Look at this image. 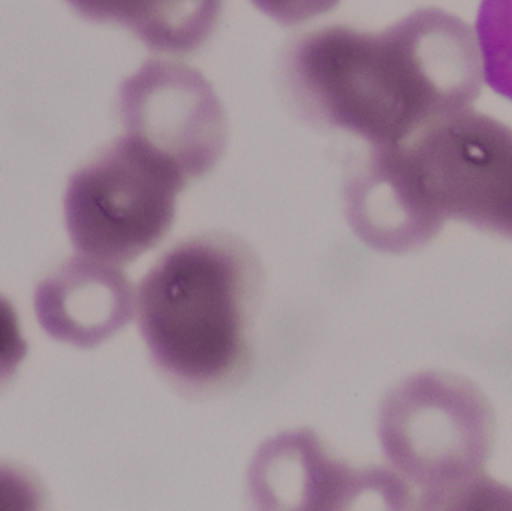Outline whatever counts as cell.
<instances>
[{"label": "cell", "instance_id": "1", "mask_svg": "<svg viewBox=\"0 0 512 511\" xmlns=\"http://www.w3.org/2000/svg\"><path fill=\"white\" fill-rule=\"evenodd\" d=\"M280 75L304 119L369 147L399 143L468 110L484 80L471 27L436 8L378 33L331 26L300 36L283 53Z\"/></svg>", "mask_w": 512, "mask_h": 511}, {"label": "cell", "instance_id": "2", "mask_svg": "<svg viewBox=\"0 0 512 511\" xmlns=\"http://www.w3.org/2000/svg\"><path fill=\"white\" fill-rule=\"evenodd\" d=\"M262 290L258 257L233 234L168 249L137 290L138 327L162 377L191 396L239 386L254 363Z\"/></svg>", "mask_w": 512, "mask_h": 511}, {"label": "cell", "instance_id": "3", "mask_svg": "<svg viewBox=\"0 0 512 511\" xmlns=\"http://www.w3.org/2000/svg\"><path fill=\"white\" fill-rule=\"evenodd\" d=\"M369 176L424 227L447 219L512 239V128L472 108L370 147Z\"/></svg>", "mask_w": 512, "mask_h": 511}, {"label": "cell", "instance_id": "4", "mask_svg": "<svg viewBox=\"0 0 512 511\" xmlns=\"http://www.w3.org/2000/svg\"><path fill=\"white\" fill-rule=\"evenodd\" d=\"M379 438L394 473L420 491L421 509L495 497L484 467L495 443V413L466 378L423 372L382 402Z\"/></svg>", "mask_w": 512, "mask_h": 511}, {"label": "cell", "instance_id": "5", "mask_svg": "<svg viewBox=\"0 0 512 511\" xmlns=\"http://www.w3.org/2000/svg\"><path fill=\"white\" fill-rule=\"evenodd\" d=\"M189 182L146 141L117 138L69 179L65 221L75 251L114 266L137 260L170 233Z\"/></svg>", "mask_w": 512, "mask_h": 511}, {"label": "cell", "instance_id": "6", "mask_svg": "<svg viewBox=\"0 0 512 511\" xmlns=\"http://www.w3.org/2000/svg\"><path fill=\"white\" fill-rule=\"evenodd\" d=\"M120 117L135 135L173 159L189 180L209 174L227 146L224 108L197 69L150 60L120 87Z\"/></svg>", "mask_w": 512, "mask_h": 511}, {"label": "cell", "instance_id": "7", "mask_svg": "<svg viewBox=\"0 0 512 511\" xmlns=\"http://www.w3.org/2000/svg\"><path fill=\"white\" fill-rule=\"evenodd\" d=\"M134 311V290L120 266L72 258L39 284L35 312L57 341L93 348L116 335Z\"/></svg>", "mask_w": 512, "mask_h": 511}, {"label": "cell", "instance_id": "8", "mask_svg": "<svg viewBox=\"0 0 512 511\" xmlns=\"http://www.w3.org/2000/svg\"><path fill=\"white\" fill-rule=\"evenodd\" d=\"M477 42L484 80L512 101V0H481Z\"/></svg>", "mask_w": 512, "mask_h": 511}, {"label": "cell", "instance_id": "9", "mask_svg": "<svg viewBox=\"0 0 512 511\" xmlns=\"http://www.w3.org/2000/svg\"><path fill=\"white\" fill-rule=\"evenodd\" d=\"M26 356L27 342L21 335L17 312L8 299L0 296V390L11 383Z\"/></svg>", "mask_w": 512, "mask_h": 511}, {"label": "cell", "instance_id": "10", "mask_svg": "<svg viewBox=\"0 0 512 511\" xmlns=\"http://www.w3.org/2000/svg\"><path fill=\"white\" fill-rule=\"evenodd\" d=\"M252 3L277 23L295 26L327 14L340 0H252Z\"/></svg>", "mask_w": 512, "mask_h": 511}]
</instances>
